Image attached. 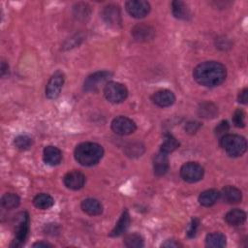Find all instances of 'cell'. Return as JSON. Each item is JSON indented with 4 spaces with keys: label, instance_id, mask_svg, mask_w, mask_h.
Here are the masks:
<instances>
[{
    "label": "cell",
    "instance_id": "cell-10",
    "mask_svg": "<svg viewBox=\"0 0 248 248\" xmlns=\"http://www.w3.org/2000/svg\"><path fill=\"white\" fill-rule=\"evenodd\" d=\"M128 14L136 18H141L150 12V4L144 0H131L125 4Z\"/></svg>",
    "mask_w": 248,
    "mask_h": 248
},
{
    "label": "cell",
    "instance_id": "cell-14",
    "mask_svg": "<svg viewBox=\"0 0 248 248\" xmlns=\"http://www.w3.org/2000/svg\"><path fill=\"white\" fill-rule=\"evenodd\" d=\"M169 167H170V164H169L168 154L160 150L158 153L155 154L153 158V170H154L155 175L157 176L165 175L169 170Z\"/></svg>",
    "mask_w": 248,
    "mask_h": 248
},
{
    "label": "cell",
    "instance_id": "cell-6",
    "mask_svg": "<svg viewBox=\"0 0 248 248\" xmlns=\"http://www.w3.org/2000/svg\"><path fill=\"white\" fill-rule=\"evenodd\" d=\"M104 95L110 103L118 104L127 98L128 90L124 84L110 80L104 87Z\"/></svg>",
    "mask_w": 248,
    "mask_h": 248
},
{
    "label": "cell",
    "instance_id": "cell-13",
    "mask_svg": "<svg viewBox=\"0 0 248 248\" xmlns=\"http://www.w3.org/2000/svg\"><path fill=\"white\" fill-rule=\"evenodd\" d=\"M152 102L161 108H167L171 106L174 101H175V96L174 94L168 89H162L159 91H156L152 97H151Z\"/></svg>",
    "mask_w": 248,
    "mask_h": 248
},
{
    "label": "cell",
    "instance_id": "cell-1",
    "mask_svg": "<svg viewBox=\"0 0 248 248\" xmlns=\"http://www.w3.org/2000/svg\"><path fill=\"white\" fill-rule=\"evenodd\" d=\"M193 77L202 86L215 87L224 82L227 77V70L220 62L205 61L194 69Z\"/></svg>",
    "mask_w": 248,
    "mask_h": 248
},
{
    "label": "cell",
    "instance_id": "cell-37",
    "mask_svg": "<svg viewBox=\"0 0 248 248\" xmlns=\"http://www.w3.org/2000/svg\"><path fill=\"white\" fill-rule=\"evenodd\" d=\"M32 246H33V247H38V248H41V247H52L51 244H49V243H47V242H44V241L35 242Z\"/></svg>",
    "mask_w": 248,
    "mask_h": 248
},
{
    "label": "cell",
    "instance_id": "cell-3",
    "mask_svg": "<svg viewBox=\"0 0 248 248\" xmlns=\"http://www.w3.org/2000/svg\"><path fill=\"white\" fill-rule=\"evenodd\" d=\"M220 146L231 157H239L247 149V142L244 137L235 134H226L219 140Z\"/></svg>",
    "mask_w": 248,
    "mask_h": 248
},
{
    "label": "cell",
    "instance_id": "cell-16",
    "mask_svg": "<svg viewBox=\"0 0 248 248\" xmlns=\"http://www.w3.org/2000/svg\"><path fill=\"white\" fill-rule=\"evenodd\" d=\"M43 159L46 164L49 166H56L60 164L62 160V152L56 146H53V145L46 146L43 151Z\"/></svg>",
    "mask_w": 248,
    "mask_h": 248
},
{
    "label": "cell",
    "instance_id": "cell-27",
    "mask_svg": "<svg viewBox=\"0 0 248 248\" xmlns=\"http://www.w3.org/2000/svg\"><path fill=\"white\" fill-rule=\"evenodd\" d=\"M20 203L19 197L15 193H7L1 199V204L6 209H14Z\"/></svg>",
    "mask_w": 248,
    "mask_h": 248
},
{
    "label": "cell",
    "instance_id": "cell-33",
    "mask_svg": "<svg viewBox=\"0 0 248 248\" xmlns=\"http://www.w3.org/2000/svg\"><path fill=\"white\" fill-rule=\"evenodd\" d=\"M229 129H230V125H229L228 121L223 120V121H221V122L216 126V128H215V134H216L217 137L221 138V137H223L224 135L227 134V132L229 131Z\"/></svg>",
    "mask_w": 248,
    "mask_h": 248
},
{
    "label": "cell",
    "instance_id": "cell-32",
    "mask_svg": "<svg viewBox=\"0 0 248 248\" xmlns=\"http://www.w3.org/2000/svg\"><path fill=\"white\" fill-rule=\"evenodd\" d=\"M200 225V220L198 218H193L188 229H187V235L188 237L192 238L194 236H196L197 232H198V228Z\"/></svg>",
    "mask_w": 248,
    "mask_h": 248
},
{
    "label": "cell",
    "instance_id": "cell-2",
    "mask_svg": "<svg viewBox=\"0 0 248 248\" xmlns=\"http://www.w3.org/2000/svg\"><path fill=\"white\" fill-rule=\"evenodd\" d=\"M74 155L75 159L81 166L90 167L96 165L102 159L104 155V149L100 144L96 142L86 141L77 145Z\"/></svg>",
    "mask_w": 248,
    "mask_h": 248
},
{
    "label": "cell",
    "instance_id": "cell-31",
    "mask_svg": "<svg viewBox=\"0 0 248 248\" xmlns=\"http://www.w3.org/2000/svg\"><path fill=\"white\" fill-rule=\"evenodd\" d=\"M232 122L234 126L238 128H243L245 126V112L240 108L236 109L232 115Z\"/></svg>",
    "mask_w": 248,
    "mask_h": 248
},
{
    "label": "cell",
    "instance_id": "cell-19",
    "mask_svg": "<svg viewBox=\"0 0 248 248\" xmlns=\"http://www.w3.org/2000/svg\"><path fill=\"white\" fill-rule=\"evenodd\" d=\"M171 12L175 18L188 20L191 17V13L187 5L180 0H175L171 2Z\"/></svg>",
    "mask_w": 248,
    "mask_h": 248
},
{
    "label": "cell",
    "instance_id": "cell-34",
    "mask_svg": "<svg viewBox=\"0 0 248 248\" xmlns=\"http://www.w3.org/2000/svg\"><path fill=\"white\" fill-rule=\"evenodd\" d=\"M201 127V124L198 122H188L185 126V130L189 134H194L196 133Z\"/></svg>",
    "mask_w": 248,
    "mask_h": 248
},
{
    "label": "cell",
    "instance_id": "cell-4",
    "mask_svg": "<svg viewBox=\"0 0 248 248\" xmlns=\"http://www.w3.org/2000/svg\"><path fill=\"white\" fill-rule=\"evenodd\" d=\"M29 225L30 219L26 211L20 212L17 215V222L15 228V237L11 244L12 247H20L22 246L29 234Z\"/></svg>",
    "mask_w": 248,
    "mask_h": 248
},
{
    "label": "cell",
    "instance_id": "cell-20",
    "mask_svg": "<svg viewBox=\"0 0 248 248\" xmlns=\"http://www.w3.org/2000/svg\"><path fill=\"white\" fill-rule=\"evenodd\" d=\"M131 219H130V214L128 212V210H124L123 213L121 214L119 220L117 221V223L115 224V227L112 229V231L110 232L109 235L116 237V236H120L121 234H123L127 229L129 228Z\"/></svg>",
    "mask_w": 248,
    "mask_h": 248
},
{
    "label": "cell",
    "instance_id": "cell-22",
    "mask_svg": "<svg viewBox=\"0 0 248 248\" xmlns=\"http://www.w3.org/2000/svg\"><path fill=\"white\" fill-rule=\"evenodd\" d=\"M225 220L231 226H240L246 220V213L239 208H234L225 215Z\"/></svg>",
    "mask_w": 248,
    "mask_h": 248
},
{
    "label": "cell",
    "instance_id": "cell-17",
    "mask_svg": "<svg viewBox=\"0 0 248 248\" xmlns=\"http://www.w3.org/2000/svg\"><path fill=\"white\" fill-rule=\"evenodd\" d=\"M132 35L139 42L148 41L154 37V29L149 25L140 23L132 29Z\"/></svg>",
    "mask_w": 248,
    "mask_h": 248
},
{
    "label": "cell",
    "instance_id": "cell-35",
    "mask_svg": "<svg viewBox=\"0 0 248 248\" xmlns=\"http://www.w3.org/2000/svg\"><path fill=\"white\" fill-rule=\"evenodd\" d=\"M237 100L241 104H244V105L247 104V101H248V90H247V88H244L242 91L239 92Z\"/></svg>",
    "mask_w": 248,
    "mask_h": 248
},
{
    "label": "cell",
    "instance_id": "cell-21",
    "mask_svg": "<svg viewBox=\"0 0 248 248\" xmlns=\"http://www.w3.org/2000/svg\"><path fill=\"white\" fill-rule=\"evenodd\" d=\"M220 198V192L215 189H209L202 192L199 196V202L201 205L209 207L216 203Z\"/></svg>",
    "mask_w": 248,
    "mask_h": 248
},
{
    "label": "cell",
    "instance_id": "cell-7",
    "mask_svg": "<svg viewBox=\"0 0 248 248\" xmlns=\"http://www.w3.org/2000/svg\"><path fill=\"white\" fill-rule=\"evenodd\" d=\"M204 174L203 168L197 162H187L180 169L181 178L189 183L200 181Z\"/></svg>",
    "mask_w": 248,
    "mask_h": 248
},
{
    "label": "cell",
    "instance_id": "cell-24",
    "mask_svg": "<svg viewBox=\"0 0 248 248\" xmlns=\"http://www.w3.org/2000/svg\"><path fill=\"white\" fill-rule=\"evenodd\" d=\"M33 204L38 209L46 210L50 208L54 204V200L50 195L46 193H41V194H38L33 199Z\"/></svg>",
    "mask_w": 248,
    "mask_h": 248
},
{
    "label": "cell",
    "instance_id": "cell-26",
    "mask_svg": "<svg viewBox=\"0 0 248 248\" xmlns=\"http://www.w3.org/2000/svg\"><path fill=\"white\" fill-rule=\"evenodd\" d=\"M178 147H179V141L171 134H166L164 136V140L161 144L160 150L169 154L174 151L175 149H177Z\"/></svg>",
    "mask_w": 248,
    "mask_h": 248
},
{
    "label": "cell",
    "instance_id": "cell-23",
    "mask_svg": "<svg viewBox=\"0 0 248 248\" xmlns=\"http://www.w3.org/2000/svg\"><path fill=\"white\" fill-rule=\"evenodd\" d=\"M226 243H227V239L225 234L219 232L208 233L205 237V245L207 247L221 248V247H224Z\"/></svg>",
    "mask_w": 248,
    "mask_h": 248
},
{
    "label": "cell",
    "instance_id": "cell-11",
    "mask_svg": "<svg viewBox=\"0 0 248 248\" xmlns=\"http://www.w3.org/2000/svg\"><path fill=\"white\" fill-rule=\"evenodd\" d=\"M101 16L105 22H107L110 26H120L121 25V13L120 9L116 5H108L106 6L102 13Z\"/></svg>",
    "mask_w": 248,
    "mask_h": 248
},
{
    "label": "cell",
    "instance_id": "cell-15",
    "mask_svg": "<svg viewBox=\"0 0 248 248\" xmlns=\"http://www.w3.org/2000/svg\"><path fill=\"white\" fill-rule=\"evenodd\" d=\"M220 198L226 203H238L242 200V193L238 188L229 185L222 189V191L220 192Z\"/></svg>",
    "mask_w": 248,
    "mask_h": 248
},
{
    "label": "cell",
    "instance_id": "cell-25",
    "mask_svg": "<svg viewBox=\"0 0 248 248\" xmlns=\"http://www.w3.org/2000/svg\"><path fill=\"white\" fill-rule=\"evenodd\" d=\"M198 112L201 117L208 119V118L215 117V115L218 112V109L214 104H212L210 102H203L200 105V107L198 108Z\"/></svg>",
    "mask_w": 248,
    "mask_h": 248
},
{
    "label": "cell",
    "instance_id": "cell-18",
    "mask_svg": "<svg viewBox=\"0 0 248 248\" xmlns=\"http://www.w3.org/2000/svg\"><path fill=\"white\" fill-rule=\"evenodd\" d=\"M80 207L83 212L90 216H97L102 214L103 212V205L101 204V202L98 200L92 198L83 200L81 202Z\"/></svg>",
    "mask_w": 248,
    "mask_h": 248
},
{
    "label": "cell",
    "instance_id": "cell-38",
    "mask_svg": "<svg viewBox=\"0 0 248 248\" xmlns=\"http://www.w3.org/2000/svg\"><path fill=\"white\" fill-rule=\"evenodd\" d=\"M8 72H9V66L5 63V61H3L1 63V75H2V77H4L5 74L8 73Z\"/></svg>",
    "mask_w": 248,
    "mask_h": 248
},
{
    "label": "cell",
    "instance_id": "cell-28",
    "mask_svg": "<svg viewBox=\"0 0 248 248\" xmlns=\"http://www.w3.org/2000/svg\"><path fill=\"white\" fill-rule=\"evenodd\" d=\"M124 244L127 247H142L144 245L143 238L139 233H129L124 237Z\"/></svg>",
    "mask_w": 248,
    "mask_h": 248
},
{
    "label": "cell",
    "instance_id": "cell-9",
    "mask_svg": "<svg viewBox=\"0 0 248 248\" xmlns=\"http://www.w3.org/2000/svg\"><path fill=\"white\" fill-rule=\"evenodd\" d=\"M110 127H111V130L115 134L120 135V136L130 135V134L134 133L137 129L136 123L132 119H130L126 116L115 117L111 121Z\"/></svg>",
    "mask_w": 248,
    "mask_h": 248
},
{
    "label": "cell",
    "instance_id": "cell-30",
    "mask_svg": "<svg viewBox=\"0 0 248 248\" xmlns=\"http://www.w3.org/2000/svg\"><path fill=\"white\" fill-rule=\"evenodd\" d=\"M144 151L143 145L140 142H134L127 146L126 148V154L130 157H138L140 156Z\"/></svg>",
    "mask_w": 248,
    "mask_h": 248
},
{
    "label": "cell",
    "instance_id": "cell-12",
    "mask_svg": "<svg viewBox=\"0 0 248 248\" xmlns=\"http://www.w3.org/2000/svg\"><path fill=\"white\" fill-rule=\"evenodd\" d=\"M85 175L79 170H72L65 174L63 181L65 186L71 190H79L85 184Z\"/></svg>",
    "mask_w": 248,
    "mask_h": 248
},
{
    "label": "cell",
    "instance_id": "cell-8",
    "mask_svg": "<svg viewBox=\"0 0 248 248\" xmlns=\"http://www.w3.org/2000/svg\"><path fill=\"white\" fill-rule=\"evenodd\" d=\"M65 76L61 71H56L48 79L46 87V96L48 99H56L62 90Z\"/></svg>",
    "mask_w": 248,
    "mask_h": 248
},
{
    "label": "cell",
    "instance_id": "cell-29",
    "mask_svg": "<svg viewBox=\"0 0 248 248\" xmlns=\"http://www.w3.org/2000/svg\"><path fill=\"white\" fill-rule=\"evenodd\" d=\"M14 143L16 145V147L19 150H27L29 149L32 145H33V140L25 135H21V136H17L15 140Z\"/></svg>",
    "mask_w": 248,
    "mask_h": 248
},
{
    "label": "cell",
    "instance_id": "cell-36",
    "mask_svg": "<svg viewBox=\"0 0 248 248\" xmlns=\"http://www.w3.org/2000/svg\"><path fill=\"white\" fill-rule=\"evenodd\" d=\"M179 246H182V245L179 242H177L176 240H173V239H169V240H167L166 242H164L162 244V247H168V248H170V247H179Z\"/></svg>",
    "mask_w": 248,
    "mask_h": 248
},
{
    "label": "cell",
    "instance_id": "cell-5",
    "mask_svg": "<svg viewBox=\"0 0 248 248\" xmlns=\"http://www.w3.org/2000/svg\"><path fill=\"white\" fill-rule=\"evenodd\" d=\"M112 74L108 71H98L90 76H88L83 83V88L87 92H96L100 90L101 87H105V85L110 81V78Z\"/></svg>",
    "mask_w": 248,
    "mask_h": 248
}]
</instances>
